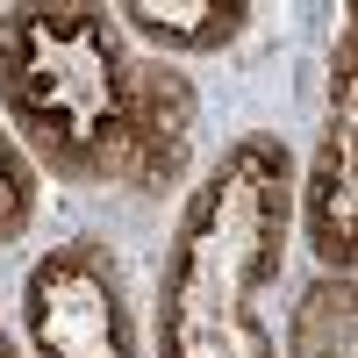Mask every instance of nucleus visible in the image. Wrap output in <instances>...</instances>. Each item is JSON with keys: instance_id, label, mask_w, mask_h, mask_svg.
<instances>
[{"instance_id": "obj_1", "label": "nucleus", "mask_w": 358, "mask_h": 358, "mask_svg": "<svg viewBox=\"0 0 358 358\" xmlns=\"http://www.w3.org/2000/svg\"><path fill=\"white\" fill-rule=\"evenodd\" d=\"M0 122L36 179L165 201L194 172L201 94L179 65L143 57L115 8L29 0L0 15Z\"/></svg>"}, {"instance_id": "obj_2", "label": "nucleus", "mask_w": 358, "mask_h": 358, "mask_svg": "<svg viewBox=\"0 0 358 358\" xmlns=\"http://www.w3.org/2000/svg\"><path fill=\"white\" fill-rule=\"evenodd\" d=\"M294 172L301 165L273 129H244L208 158L158 265V358H280L258 301L287 265Z\"/></svg>"}, {"instance_id": "obj_3", "label": "nucleus", "mask_w": 358, "mask_h": 358, "mask_svg": "<svg viewBox=\"0 0 358 358\" xmlns=\"http://www.w3.org/2000/svg\"><path fill=\"white\" fill-rule=\"evenodd\" d=\"M29 358H143L129 273L108 236H65L22 273Z\"/></svg>"}, {"instance_id": "obj_4", "label": "nucleus", "mask_w": 358, "mask_h": 358, "mask_svg": "<svg viewBox=\"0 0 358 358\" xmlns=\"http://www.w3.org/2000/svg\"><path fill=\"white\" fill-rule=\"evenodd\" d=\"M351 187H358V65H351V22H344L330 43V108H322L315 158L308 172H294V229H301L308 258L337 280H351V258H358Z\"/></svg>"}, {"instance_id": "obj_5", "label": "nucleus", "mask_w": 358, "mask_h": 358, "mask_svg": "<svg viewBox=\"0 0 358 358\" xmlns=\"http://www.w3.org/2000/svg\"><path fill=\"white\" fill-rule=\"evenodd\" d=\"M115 22L129 29V43H151L172 65V57L229 50L251 29V8H244V0H122Z\"/></svg>"}, {"instance_id": "obj_6", "label": "nucleus", "mask_w": 358, "mask_h": 358, "mask_svg": "<svg viewBox=\"0 0 358 358\" xmlns=\"http://www.w3.org/2000/svg\"><path fill=\"white\" fill-rule=\"evenodd\" d=\"M351 280L337 273H315L301 287V301L287 308V337H280V358H351Z\"/></svg>"}, {"instance_id": "obj_7", "label": "nucleus", "mask_w": 358, "mask_h": 358, "mask_svg": "<svg viewBox=\"0 0 358 358\" xmlns=\"http://www.w3.org/2000/svg\"><path fill=\"white\" fill-rule=\"evenodd\" d=\"M36 201H43V179H36V165L22 158V143L8 136V122H0V251L29 236Z\"/></svg>"}, {"instance_id": "obj_8", "label": "nucleus", "mask_w": 358, "mask_h": 358, "mask_svg": "<svg viewBox=\"0 0 358 358\" xmlns=\"http://www.w3.org/2000/svg\"><path fill=\"white\" fill-rule=\"evenodd\" d=\"M0 358H29V351H22V344L8 337V322H0Z\"/></svg>"}]
</instances>
